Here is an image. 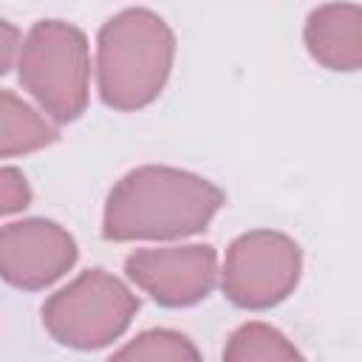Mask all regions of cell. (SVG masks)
I'll use <instances>...</instances> for the list:
<instances>
[{
    "label": "cell",
    "mask_w": 362,
    "mask_h": 362,
    "mask_svg": "<svg viewBox=\"0 0 362 362\" xmlns=\"http://www.w3.org/2000/svg\"><path fill=\"white\" fill-rule=\"evenodd\" d=\"M223 206V192L187 170L144 164L107 195L102 235L107 240H170L206 229Z\"/></svg>",
    "instance_id": "6da1fadb"
},
{
    "label": "cell",
    "mask_w": 362,
    "mask_h": 362,
    "mask_svg": "<svg viewBox=\"0 0 362 362\" xmlns=\"http://www.w3.org/2000/svg\"><path fill=\"white\" fill-rule=\"evenodd\" d=\"M175 57L170 25L150 8L113 14L96 40L99 96L113 110L147 107L167 85Z\"/></svg>",
    "instance_id": "7a4b0ae2"
},
{
    "label": "cell",
    "mask_w": 362,
    "mask_h": 362,
    "mask_svg": "<svg viewBox=\"0 0 362 362\" xmlns=\"http://www.w3.org/2000/svg\"><path fill=\"white\" fill-rule=\"evenodd\" d=\"M23 88L54 122H74L88 107L90 54L85 34L65 20H40L17 57Z\"/></svg>",
    "instance_id": "3957f363"
},
{
    "label": "cell",
    "mask_w": 362,
    "mask_h": 362,
    "mask_svg": "<svg viewBox=\"0 0 362 362\" xmlns=\"http://www.w3.org/2000/svg\"><path fill=\"white\" fill-rule=\"evenodd\" d=\"M139 311L136 294L105 269H88L42 305L45 331L65 348L96 351L119 339Z\"/></svg>",
    "instance_id": "277c9868"
},
{
    "label": "cell",
    "mask_w": 362,
    "mask_h": 362,
    "mask_svg": "<svg viewBox=\"0 0 362 362\" xmlns=\"http://www.w3.org/2000/svg\"><path fill=\"white\" fill-rule=\"evenodd\" d=\"M300 246L274 229H255L235 238L226 249L221 288L238 308H272L300 283Z\"/></svg>",
    "instance_id": "5b68a950"
},
{
    "label": "cell",
    "mask_w": 362,
    "mask_h": 362,
    "mask_svg": "<svg viewBox=\"0 0 362 362\" xmlns=\"http://www.w3.org/2000/svg\"><path fill=\"white\" fill-rule=\"evenodd\" d=\"M127 277L158 305L187 308L201 303L218 277V255L206 243L139 249L124 260Z\"/></svg>",
    "instance_id": "8992f818"
},
{
    "label": "cell",
    "mask_w": 362,
    "mask_h": 362,
    "mask_svg": "<svg viewBox=\"0 0 362 362\" xmlns=\"http://www.w3.org/2000/svg\"><path fill=\"white\" fill-rule=\"evenodd\" d=\"M76 263V240L57 221L28 218L0 232V272L6 283L37 291L57 283Z\"/></svg>",
    "instance_id": "52a82bcc"
},
{
    "label": "cell",
    "mask_w": 362,
    "mask_h": 362,
    "mask_svg": "<svg viewBox=\"0 0 362 362\" xmlns=\"http://www.w3.org/2000/svg\"><path fill=\"white\" fill-rule=\"evenodd\" d=\"M305 48L328 71H362V6H317L305 20Z\"/></svg>",
    "instance_id": "ba28073f"
},
{
    "label": "cell",
    "mask_w": 362,
    "mask_h": 362,
    "mask_svg": "<svg viewBox=\"0 0 362 362\" xmlns=\"http://www.w3.org/2000/svg\"><path fill=\"white\" fill-rule=\"evenodd\" d=\"M59 139L54 122H48L28 102L17 99L8 88L0 90V156L14 158L48 147Z\"/></svg>",
    "instance_id": "9c48e42d"
},
{
    "label": "cell",
    "mask_w": 362,
    "mask_h": 362,
    "mask_svg": "<svg viewBox=\"0 0 362 362\" xmlns=\"http://www.w3.org/2000/svg\"><path fill=\"white\" fill-rule=\"evenodd\" d=\"M223 362H305V356L274 325L246 322L226 339Z\"/></svg>",
    "instance_id": "30bf717a"
},
{
    "label": "cell",
    "mask_w": 362,
    "mask_h": 362,
    "mask_svg": "<svg viewBox=\"0 0 362 362\" xmlns=\"http://www.w3.org/2000/svg\"><path fill=\"white\" fill-rule=\"evenodd\" d=\"M107 362H204L192 339L170 328H153L119 348Z\"/></svg>",
    "instance_id": "8fae6325"
},
{
    "label": "cell",
    "mask_w": 362,
    "mask_h": 362,
    "mask_svg": "<svg viewBox=\"0 0 362 362\" xmlns=\"http://www.w3.org/2000/svg\"><path fill=\"white\" fill-rule=\"evenodd\" d=\"M28 204H31V189H28L25 175L14 167H3L0 170V209H3V215L20 212Z\"/></svg>",
    "instance_id": "7c38bea8"
},
{
    "label": "cell",
    "mask_w": 362,
    "mask_h": 362,
    "mask_svg": "<svg viewBox=\"0 0 362 362\" xmlns=\"http://www.w3.org/2000/svg\"><path fill=\"white\" fill-rule=\"evenodd\" d=\"M17 28L8 23V20H0V45H3V74H8L11 71V65H14V54L20 57V51H23V45H17Z\"/></svg>",
    "instance_id": "4fadbf2b"
}]
</instances>
